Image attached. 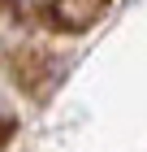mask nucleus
I'll list each match as a JSON object with an SVG mask.
<instances>
[{"instance_id": "1", "label": "nucleus", "mask_w": 147, "mask_h": 152, "mask_svg": "<svg viewBox=\"0 0 147 152\" xmlns=\"http://www.w3.org/2000/svg\"><path fill=\"white\" fill-rule=\"evenodd\" d=\"M108 9V0H43V18L52 31L65 35H82L100 22V13Z\"/></svg>"}, {"instance_id": "2", "label": "nucleus", "mask_w": 147, "mask_h": 152, "mask_svg": "<svg viewBox=\"0 0 147 152\" xmlns=\"http://www.w3.org/2000/svg\"><path fill=\"white\" fill-rule=\"evenodd\" d=\"M9 135H13V117H0V143L9 139Z\"/></svg>"}]
</instances>
